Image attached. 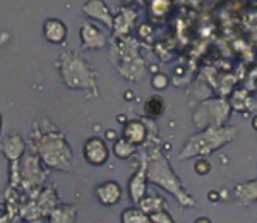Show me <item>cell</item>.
I'll return each mask as SVG.
<instances>
[{"mask_svg":"<svg viewBox=\"0 0 257 223\" xmlns=\"http://www.w3.org/2000/svg\"><path fill=\"white\" fill-rule=\"evenodd\" d=\"M148 182L170 192L185 208H190V206L196 204V199L184 189L180 179L175 175L173 168L170 167L168 160L161 155L160 150L153 151L148 160Z\"/></svg>","mask_w":257,"mask_h":223,"instance_id":"obj_1","label":"cell"},{"mask_svg":"<svg viewBox=\"0 0 257 223\" xmlns=\"http://www.w3.org/2000/svg\"><path fill=\"white\" fill-rule=\"evenodd\" d=\"M36 153L48 168L60 172L74 170V153L65 136L59 131L41 132L36 139Z\"/></svg>","mask_w":257,"mask_h":223,"instance_id":"obj_2","label":"cell"},{"mask_svg":"<svg viewBox=\"0 0 257 223\" xmlns=\"http://www.w3.org/2000/svg\"><path fill=\"white\" fill-rule=\"evenodd\" d=\"M57 67L60 71L62 81L69 89L76 91H93L98 94L96 71L89 65V62L82 59L77 52H64L57 60Z\"/></svg>","mask_w":257,"mask_h":223,"instance_id":"obj_3","label":"cell"},{"mask_svg":"<svg viewBox=\"0 0 257 223\" xmlns=\"http://www.w3.org/2000/svg\"><path fill=\"white\" fill-rule=\"evenodd\" d=\"M237 134V127H206L202 132L192 136L180 153V160L192 158V156H206L209 153L216 151L223 144L230 143Z\"/></svg>","mask_w":257,"mask_h":223,"instance_id":"obj_4","label":"cell"},{"mask_svg":"<svg viewBox=\"0 0 257 223\" xmlns=\"http://www.w3.org/2000/svg\"><path fill=\"white\" fill-rule=\"evenodd\" d=\"M230 115V106L225 100H211L204 101L199 108L194 112V122L199 129L206 127H218L223 126V122Z\"/></svg>","mask_w":257,"mask_h":223,"instance_id":"obj_5","label":"cell"},{"mask_svg":"<svg viewBox=\"0 0 257 223\" xmlns=\"http://www.w3.org/2000/svg\"><path fill=\"white\" fill-rule=\"evenodd\" d=\"M21 180L30 187H41L45 182V170L41 168V160L38 155H28L21 165Z\"/></svg>","mask_w":257,"mask_h":223,"instance_id":"obj_6","label":"cell"},{"mask_svg":"<svg viewBox=\"0 0 257 223\" xmlns=\"http://www.w3.org/2000/svg\"><path fill=\"white\" fill-rule=\"evenodd\" d=\"M82 155H84V160L93 167H101L108 162L110 156V148L106 144L105 139L98 138V136H93L88 141L84 143V148H82Z\"/></svg>","mask_w":257,"mask_h":223,"instance_id":"obj_7","label":"cell"},{"mask_svg":"<svg viewBox=\"0 0 257 223\" xmlns=\"http://www.w3.org/2000/svg\"><path fill=\"white\" fill-rule=\"evenodd\" d=\"M81 38V50H103L108 45L105 33L94 26L91 21H84L79 30Z\"/></svg>","mask_w":257,"mask_h":223,"instance_id":"obj_8","label":"cell"},{"mask_svg":"<svg viewBox=\"0 0 257 223\" xmlns=\"http://www.w3.org/2000/svg\"><path fill=\"white\" fill-rule=\"evenodd\" d=\"M82 14L91 21L101 23L106 30L113 28V14H111L110 7L105 4V0H88L82 4Z\"/></svg>","mask_w":257,"mask_h":223,"instance_id":"obj_9","label":"cell"},{"mask_svg":"<svg viewBox=\"0 0 257 223\" xmlns=\"http://www.w3.org/2000/svg\"><path fill=\"white\" fill-rule=\"evenodd\" d=\"M127 192L134 204H139V201L148 194V160H143L139 170L131 177Z\"/></svg>","mask_w":257,"mask_h":223,"instance_id":"obj_10","label":"cell"},{"mask_svg":"<svg viewBox=\"0 0 257 223\" xmlns=\"http://www.w3.org/2000/svg\"><path fill=\"white\" fill-rule=\"evenodd\" d=\"M0 150H2L4 156L9 160V163H19L21 158L26 153V141L23 139L21 134H11L0 144Z\"/></svg>","mask_w":257,"mask_h":223,"instance_id":"obj_11","label":"cell"},{"mask_svg":"<svg viewBox=\"0 0 257 223\" xmlns=\"http://www.w3.org/2000/svg\"><path fill=\"white\" fill-rule=\"evenodd\" d=\"M94 196H96V199L103 206H115L117 203H120L123 192L118 182H115V180H106V182L94 187Z\"/></svg>","mask_w":257,"mask_h":223,"instance_id":"obj_12","label":"cell"},{"mask_svg":"<svg viewBox=\"0 0 257 223\" xmlns=\"http://www.w3.org/2000/svg\"><path fill=\"white\" fill-rule=\"evenodd\" d=\"M41 30H43V38L52 45L65 43L67 35H69V30H67V26H65L64 21L55 19V18H50L45 21Z\"/></svg>","mask_w":257,"mask_h":223,"instance_id":"obj_13","label":"cell"},{"mask_svg":"<svg viewBox=\"0 0 257 223\" xmlns=\"http://www.w3.org/2000/svg\"><path fill=\"white\" fill-rule=\"evenodd\" d=\"M122 138L131 141L136 146H143L148 139V127L146 124L139 119H132V121H125L122 124Z\"/></svg>","mask_w":257,"mask_h":223,"instance_id":"obj_14","label":"cell"},{"mask_svg":"<svg viewBox=\"0 0 257 223\" xmlns=\"http://www.w3.org/2000/svg\"><path fill=\"white\" fill-rule=\"evenodd\" d=\"M136 18H138V12L131 9H122L117 16H113V28H111L113 38H127Z\"/></svg>","mask_w":257,"mask_h":223,"instance_id":"obj_15","label":"cell"},{"mask_svg":"<svg viewBox=\"0 0 257 223\" xmlns=\"http://www.w3.org/2000/svg\"><path fill=\"white\" fill-rule=\"evenodd\" d=\"M235 196L243 204H252L257 201V180H248L245 184H238L235 187Z\"/></svg>","mask_w":257,"mask_h":223,"instance_id":"obj_16","label":"cell"},{"mask_svg":"<svg viewBox=\"0 0 257 223\" xmlns=\"http://www.w3.org/2000/svg\"><path fill=\"white\" fill-rule=\"evenodd\" d=\"M50 221H57V223H69L74 221L77 216V211L74 206L69 204H57L55 208L52 209V213L48 214Z\"/></svg>","mask_w":257,"mask_h":223,"instance_id":"obj_17","label":"cell"},{"mask_svg":"<svg viewBox=\"0 0 257 223\" xmlns=\"http://www.w3.org/2000/svg\"><path fill=\"white\" fill-rule=\"evenodd\" d=\"M59 204V197H57V192L53 191V187H47L41 189L40 192V199H38V209L40 213L43 214H50L52 209Z\"/></svg>","mask_w":257,"mask_h":223,"instance_id":"obj_18","label":"cell"},{"mask_svg":"<svg viewBox=\"0 0 257 223\" xmlns=\"http://www.w3.org/2000/svg\"><path fill=\"white\" fill-rule=\"evenodd\" d=\"M165 112V100L160 94H151L144 101V114L151 119H160Z\"/></svg>","mask_w":257,"mask_h":223,"instance_id":"obj_19","label":"cell"},{"mask_svg":"<svg viewBox=\"0 0 257 223\" xmlns=\"http://www.w3.org/2000/svg\"><path fill=\"white\" fill-rule=\"evenodd\" d=\"M136 144H132L131 141H127L125 138H122L120 136L118 139H115L113 146H111V151H113V155L117 156L118 160H128L131 156L136 155Z\"/></svg>","mask_w":257,"mask_h":223,"instance_id":"obj_20","label":"cell"},{"mask_svg":"<svg viewBox=\"0 0 257 223\" xmlns=\"http://www.w3.org/2000/svg\"><path fill=\"white\" fill-rule=\"evenodd\" d=\"M139 208L143 209L144 213L151 214L155 211H160V209H167V201L160 196H144L143 199L139 201Z\"/></svg>","mask_w":257,"mask_h":223,"instance_id":"obj_21","label":"cell"},{"mask_svg":"<svg viewBox=\"0 0 257 223\" xmlns=\"http://www.w3.org/2000/svg\"><path fill=\"white\" fill-rule=\"evenodd\" d=\"M120 221L122 223H149V214L144 213L139 206H132V208L123 209L120 214Z\"/></svg>","mask_w":257,"mask_h":223,"instance_id":"obj_22","label":"cell"},{"mask_svg":"<svg viewBox=\"0 0 257 223\" xmlns=\"http://www.w3.org/2000/svg\"><path fill=\"white\" fill-rule=\"evenodd\" d=\"M170 9H172V0H151L149 4V12L156 18H163Z\"/></svg>","mask_w":257,"mask_h":223,"instance_id":"obj_23","label":"cell"},{"mask_svg":"<svg viewBox=\"0 0 257 223\" xmlns=\"http://www.w3.org/2000/svg\"><path fill=\"white\" fill-rule=\"evenodd\" d=\"M168 84H170V79L167 74H163V72H156L151 79V86L155 91H163V89L168 88Z\"/></svg>","mask_w":257,"mask_h":223,"instance_id":"obj_24","label":"cell"},{"mask_svg":"<svg viewBox=\"0 0 257 223\" xmlns=\"http://www.w3.org/2000/svg\"><path fill=\"white\" fill-rule=\"evenodd\" d=\"M149 221L153 223H173L175 220L172 218V214H170L167 209H160V211H155L149 214Z\"/></svg>","mask_w":257,"mask_h":223,"instance_id":"obj_25","label":"cell"},{"mask_svg":"<svg viewBox=\"0 0 257 223\" xmlns=\"http://www.w3.org/2000/svg\"><path fill=\"white\" fill-rule=\"evenodd\" d=\"M194 172L197 173V175H208L211 172V165L208 160L204 158H199L196 163H194Z\"/></svg>","mask_w":257,"mask_h":223,"instance_id":"obj_26","label":"cell"},{"mask_svg":"<svg viewBox=\"0 0 257 223\" xmlns=\"http://www.w3.org/2000/svg\"><path fill=\"white\" fill-rule=\"evenodd\" d=\"M11 211H9V204L7 203H0V221H9L11 220Z\"/></svg>","mask_w":257,"mask_h":223,"instance_id":"obj_27","label":"cell"},{"mask_svg":"<svg viewBox=\"0 0 257 223\" xmlns=\"http://www.w3.org/2000/svg\"><path fill=\"white\" fill-rule=\"evenodd\" d=\"M105 138L108 139V141H115V139H117V134H115V131L108 129V131L105 132Z\"/></svg>","mask_w":257,"mask_h":223,"instance_id":"obj_28","label":"cell"},{"mask_svg":"<svg viewBox=\"0 0 257 223\" xmlns=\"http://www.w3.org/2000/svg\"><path fill=\"white\" fill-rule=\"evenodd\" d=\"M252 127H254V131H257V115L252 119Z\"/></svg>","mask_w":257,"mask_h":223,"instance_id":"obj_29","label":"cell"},{"mask_svg":"<svg viewBox=\"0 0 257 223\" xmlns=\"http://www.w3.org/2000/svg\"><path fill=\"white\" fill-rule=\"evenodd\" d=\"M125 98H127V100H132V98H134V94H132V91H125Z\"/></svg>","mask_w":257,"mask_h":223,"instance_id":"obj_30","label":"cell"},{"mask_svg":"<svg viewBox=\"0 0 257 223\" xmlns=\"http://www.w3.org/2000/svg\"><path fill=\"white\" fill-rule=\"evenodd\" d=\"M2 127H4V117H2V114H0V136H2Z\"/></svg>","mask_w":257,"mask_h":223,"instance_id":"obj_31","label":"cell"},{"mask_svg":"<svg viewBox=\"0 0 257 223\" xmlns=\"http://www.w3.org/2000/svg\"><path fill=\"white\" fill-rule=\"evenodd\" d=\"M117 119H118V122H120V124H123V122H125V121H127V119H125V115H123V117H122V115H118V117H117Z\"/></svg>","mask_w":257,"mask_h":223,"instance_id":"obj_32","label":"cell"},{"mask_svg":"<svg viewBox=\"0 0 257 223\" xmlns=\"http://www.w3.org/2000/svg\"><path fill=\"white\" fill-rule=\"evenodd\" d=\"M196 221H206V223H209V218H197Z\"/></svg>","mask_w":257,"mask_h":223,"instance_id":"obj_33","label":"cell"}]
</instances>
